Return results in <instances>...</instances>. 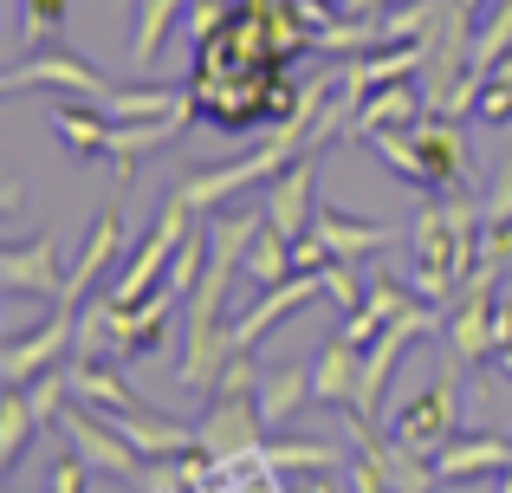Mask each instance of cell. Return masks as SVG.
Returning a JSON list of instances; mask_svg holds the SVG:
<instances>
[{
  "mask_svg": "<svg viewBox=\"0 0 512 493\" xmlns=\"http://www.w3.org/2000/svg\"><path fill=\"white\" fill-rule=\"evenodd\" d=\"M182 7H188V0H137V39H130L137 72H150V65H156V52H163V39L175 33Z\"/></svg>",
  "mask_w": 512,
  "mask_h": 493,
  "instance_id": "484cf974",
  "label": "cell"
},
{
  "mask_svg": "<svg viewBox=\"0 0 512 493\" xmlns=\"http://www.w3.org/2000/svg\"><path fill=\"white\" fill-rule=\"evenodd\" d=\"M409 305H415V299H409V292H402V279L376 273V279H370V299H363L357 312L344 318V331H350V338H357V344H370L376 331H383V325H389V318H396V312H409Z\"/></svg>",
  "mask_w": 512,
  "mask_h": 493,
  "instance_id": "cb8c5ba5",
  "label": "cell"
},
{
  "mask_svg": "<svg viewBox=\"0 0 512 493\" xmlns=\"http://www.w3.org/2000/svg\"><path fill=\"white\" fill-rule=\"evenodd\" d=\"M493 286H500V279H487V273H467V305L461 312L448 318V344H454V364L461 370H480L493 357Z\"/></svg>",
  "mask_w": 512,
  "mask_h": 493,
  "instance_id": "7c38bea8",
  "label": "cell"
},
{
  "mask_svg": "<svg viewBox=\"0 0 512 493\" xmlns=\"http://www.w3.org/2000/svg\"><path fill=\"white\" fill-rule=\"evenodd\" d=\"M428 65V39H402V46H376V52H357V59L344 65V85L357 91V98H370V91L396 85V78H415Z\"/></svg>",
  "mask_w": 512,
  "mask_h": 493,
  "instance_id": "ac0fdd59",
  "label": "cell"
},
{
  "mask_svg": "<svg viewBox=\"0 0 512 493\" xmlns=\"http://www.w3.org/2000/svg\"><path fill=\"white\" fill-rule=\"evenodd\" d=\"M487 78H506V85H512V52H506V59H500V65H493V72H487Z\"/></svg>",
  "mask_w": 512,
  "mask_h": 493,
  "instance_id": "b9f144b4",
  "label": "cell"
},
{
  "mask_svg": "<svg viewBox=\"0 0 512 493\" xmlns=\"http://www.w3.org/2000/svg\"><path fill=\"white\" fill-rule=\"evenodd\" d=\"M175 98H182V91H175V85H137V91H124V85H117L111 98L98 104V111H111L117 124H130V117H156V111H169Z\"/></svg>",
  "mask_w": 512,
  "mask_h": 493,
  "instance_id": "d6a6232c",
  "label": "cell"
},
{
  "mask_svg": "<svg viewBox=\"0 0 512 493\" xmlns=\"http://www.w3.org/2000/svg\"><path fill=\"white\" fill-rule=\"evenodd\" d=\"M72 266H65V247L59 234H33V241H13L0 253V286L7 299H59Z\"/></svg>",
  "mask_w": 512,
  "mask_h": 493,
  "instance_id": "ba28073f",
  "label": "cell"
},
{
  "mask_svg": "<svg viewBox=\"0 0 512 493\" xmlns=\"http://www.w3.org/2000/svg\"><path fill=\"white\" fill-rule=\"evenodd\" d=\"M493 493H512V468H506V474H500V487H493Z\"/></svg>",
  "mask_w": 512,
  "mask_h": 493,
  "instance_id": "ee69618b",
  "label": "cell"
},
{
  "mask_svg": "<svg viewBox=\"0 0 512 493\" xmlns=\"http://www.w3.org/2000/svg\"><path fill=\"white\" fill-rule=\"evenodd\" d=\"M422 111H428V91H415V78H396V85L370 91V98L357 104V117H350L344 137H357V143H363L370 130H409Z\"/></svg>",
  "mask_w": 512,
  "mask_h": 493,
  "instance_id": "d6986e66",
  "label": "cell"
},
{
  "mask_svg": "<svg viewBox=\"0 0 512 493\" xmlns=\"http://www.w3.org/2000/svg\"><path fill=\"white\" fill-rule=\"evenodd\" d=\"M363 143H370V150L383 156V163L396 169V176L409 182V189H428V169H422V150H415V137H409V130H370V137H363Z\"/></svg>",
  "mask_w": 512,
  "mask_h": 493,
  "instance_id": "f546056e",
  "label": "cell"
},
{
  "mask_svg": "<svg viewBox=\"0 0 512 493\" xmlns=\"http://www.w3.org/2000/svg\"><path fill=\"white\" fill-rule=\"evenodd\" d=\"M493 364H500V377L512 383V351H500V357H493Z\"/></svg>",
  "mask_w": 512,
  "mask_h": 493,
  "instance_id": "7bdbcfd3",
  "label": "cell"
},
{
  "mask_svg": "<svg viewBox=\"0 0 512 493\" xmlns=\"http://www.w3.org/2000/svg\"><path fill=\"white\" fill-rule=\"evenodd\" d=\"M59 435H65V442H72L98 474H124V481H137V474H143V448L130 442V435L117 429L111 416H98L91 403L65 409V416H59Z\"/></svg>",
  "mask_w": 512,
  "mask_h": 493,
  "instance_id": "52a82bcc",
  "label": "cell"
},
{
  "mask_svg": "<svg viewBox=\"0 0 512 493\" xmlns=\"http://www.w3.org/2000/svg\"><path fill=\"white\" fill-rule=\"evenodd\" d=\"M260 215L273 221L286 241H305V234H312V215H318V156H292V163L266 182Z\"/></svg>",
  "mask_w": 512,
  "mask_h": 493,
  "instance_id": "30bf717a",
  "label": "cell"
},
{
  "mask_svg": "<svg viewBox=\"0 0 512 493\" xmlns=\"http://www.w3.org/2000/svg\"><path fill=\"white\" fill-rule=\"evenodd\" d=\"M454 422H461V364H454L441 383H428L422 396H409V403L396 409V429L389 435H396L402 448H415V455L435 461L441 448L454 442Z\"/></svg>",
  "mask_w": 512,
  "mask_h": 493,
  "instance_id": "5b68a950",
  "label": "cell"
},
{
  "mask_svg": "<svg viewBox=\"0 0 512 493\" xmlns=\"http://www.w3.org/2000/svg\"><path fill=\"white\" fill-rule=\"evenodd\" d=\"M65 20H72V0H26V39L33 46L65 39Z\"/></svg>",
  "mask_w": 512,
  "mask_h": 493,
  "instance_id": "836d02e7",
  "label": "cell"
},
{
  "mask_svg": "<svg viewBox=\"0 0 512 493\" xmlns=\"http://www.w3.org/2000/svg\"><path fill=\"white\" fill-rule=\"evenodd\" d=\"M195 124H201V111H195V98H188V85H182V98H175L169 111L117 124L111 130V176H117V189H130V182H137V163L150 150H163V143H175L182 130H195Z\"/></svg>",
  "mask_w": 512,
  "mask_h": 493,
  "instance_id": "8992f818",
  "label": "cell"
},
{
  "mask_svg": "<svg viewBox=\"0 0 512 493\" xmlns=\"http://www.w3.org/2000/svg\"><path fill=\"white\" fill-rule=\"evenodd\" d=\"M312 234L338 253V260H370V253H383L389 241H402V228H389V221H357V215H344V208H331V202H318Z\"/></svg>",
  "mask_w": 512,
  "mask_h": 493,
  "instance_id": "e0dca14e",
  "label": "cell"
},
{
  "mask_svg": "<svg viewBox=\"0 0 512 493\" xmlns=\"http://www.w3.org/2000/svg\"><path fill=\"white\" fill-rule=\"evenodd\" d=\"M312 299H325V273H292V279H279V286H260V299L234 318V344H247V351H253L279 318L299 312V305H312Z\"/></svg>",
  "mask_w": 512,
  "mask_h": 493,
  "instance_id": "5bb4252c",
  "label": "cell"
},
{
  "mask_svg": "<svg viewBox=\"0 0 512 493\" xmlns=\"http://www.w3.org/2000/svg\"><path fill=\"white\" fill-rule=\"evenodd\" d=\"M286 493H331L325 474H299V481H286Z\"/></svg>",
  "mask_w": 512,
  "mask_h": 493,
  "instance_id": "60d3db41",
  "label": "cell"
},
{
  "mask_svg": "<svg viewBox=\"0 0 512 493\" xmlns=\"http://www.w3.org/2000/svg\"><path fill=\"white\" fill-rule=\"evenodd\" d=\"M331 7H338V13H344V0H331Z\"/></svg>",
  "mask_w": 512,
  "mask_h": 493,
  "instance_id": "f6af8a7d",
  "label": "cell"
},
{
  "mask_svg": "<svg viewBox=\"0 0 512 493\" xmlns=\"http://www.w3.org/2000/svg\"><path fill=\"white\" fill-rule=\"evenodd\" d=\"M52 130L65 137V150H72V156H111L117 117L111 111H85V104H52Z\"/></svg>",
  "mask_w": 512,
  "mask_h": 493,
  "instance_id": "603a6c76",
  "label": "cell"
},
{
  "mask_svg": "<svg viewBox=\"0 0 512 493\" xmlns=\"http://www.w3.org/2000/svg\"><path fill=\"white\" fill-rule=\"evenodd\" d=\"M260 429H266V416L253 396L214 390V409L195 435H201V455H247V448H260Z\"/></svg>",
  "mask_w": 512,
  "mask_h": 493,
  "instance_id": "2e32d148",
  "label": "cell"
},
{
  "mask_svg": "<svg viewBox=\"0 0 512 493\" xmlns=\"http://www.w3.org/2000/svg\"><path fill=\"white\" fill-rule=\"evenodd\" d=\"M227 20H234V0H188V26H182V33L201 46V39H214Z\"/></svg>",
  "mask_w": 512,
  "mask_h": 493,
  "instance_id": "d590c367",
  "label": "cell"
},
{
  "mask_svg": "<svg viewBox=\"0 0 512 493\" xmlns=\"http://www.w3.org/2000/svg\"><path fill=\"white\" fill-rule=\"evenodd\" d=\"M292 156H305V150H299V143H292L286 130L273 124V137H266L253 156H240V163H214V169H188V176L175 182V195H182V202L195 208L201 221H208L214 208H227L240 189H266V182H273L279 169L292 163Z\"/></svg>",
  "mask_w": 512,
  "mask_h": 493,
  "instance_id": "6da1fadb",
  "label": "cell"
},
{
  "mask_svg": "<svg viewBox=\"0 0 512 493\" xmlns=\"http://www.w3.org/2000/svg\"><path fill=\"white\" fill-rule=\"evenodd\" d=\"M441 13H448V0H396V7H383L376 20H383V46H402V39H435Z\"/></svg>",
  "mask_w": 512,
  "mask_h": 493,
  "instance_id": "83f0119b",
  "label": "cell"
},
{
  "mask_svg": "<svg viewBox=\"0 0 512 493\" xmlns=\"http://www.w3.org/2000/svg\"><path fill=\"white\" fill-rule=\"evenodd\" d=\"M201 266H208V221H201V228H195V234L182 241V253L169 260V273H163V292H169V299H182V305H188V292H195Z\"/></svg>",
  "mask_w": 512,
  "mask_h": 493,
  "instance_id": "1f68e13d",
  "label": "cell"
},
{
  "mask_svg": "<svg viewBox=\"0 0 512 493\" xmlns=\"http://www.w3.org/2000/svg\"><path fill=\"white\" fill-rule=\"evenodd\" d=\"M512 351V305H493V357Z\"/></svg>",
  "mask_w": 512,
  "mask_h": 493,
  "instance_id": "ab89813d",
  "label": "cell"
},
{
  "mask_svg": "<svg viewBox=\"0 0 512 493\" xmlns=\"http://www.w3.org/2000/svg\"><path fill=\"white\" fill-rule=\"evenodd\" d=\"M85 481H91V461L78 455L72 442L52 455V481H46V493H85Z\"/></svg>",
  "mask_w": 512,
  "mask_h": 493,
  "instance_id": "8d00e7d4",
  "label": "cell"
},
{
  "mask_svg": "<svg viewBox=\"0 0 512 493\" xmlns=\"http://www.w3.org/2000/svg\"><path fill=\"white\" fill-rule=\"evenodd\" d=\"M72 338H78V312L72 305H52L39 331L0 344V383H33L39 370H52L65 351H72Z\"/></svg>",
  "mask_w": 512,
  "mask_h": 493,
  "instance_id": "9c48e42d",
  "label": "cell"
},
{
  "mask_svg": "<svg viewBox=\"0 0 512 493\" xmlns=\"http://www.w3.org/2000/svg\"><path fill=\"white\" fill-rule=\"evenodd\" d=\"M253 403H260L266 429L292 422L305 403H312V364H273V370H260V390H253Z\"/></svg>",
  "mask_w": 512,
  "mask_h": 493,
  "instance_id": "7402d4cb",
  "label": "cell"
},
{
  "mask_svg": "<svg viewBox=\"0 0 512 493\" xmlns=\"http://www.w3.org/2000/svg\"><path fill=\"white\" fill-rule=\"evenodd\" d=\"M266 461L279 474H331L344 461V448L331 442H305V435H286V442H266Z\"/></svg>",
  "mask_w": 512,
  "mask_h": 493,
  "instance_id": "f1b7e54d",
  "label": "cell"
},
{
  "mask_svg": "<svg viewBox=\"0 0 512 493\" xmlns=\"http://www.w3.org/2000/svg\"><path fill=\"white\" fill-rule=\"evenodd\" d=\"M0 416H7V429H0V468H20L26 461V442H33V429H39V416H33V403H26V390L20 383H7L0 390Z\"/></svg>",
  "mask_w": 512,
  "mask_h": 493,
  "instance_id": "4316f807",
  "label": "cell"
},
{
  "mask_svg": "<svg viewBox=\"0 0 512 493\" xmlns=\"http://www.w3.org/2000/svg\"><path fill=\"white\" fill-rule=\"evenodd\" d=\"M117 253H124V215H117V208H104V215L91 221V234H85V253L72 260V279H65V292L52 305H72V312H78V305L98 292V279L117 266Z\"/></svg>",
  "mask_w": 512,
  "mask_h": 493,
  "instance_id": "9a60e30c",
  "label": "cell"
},
{
  "mask_svg": "<svg viewBox=\"0 0 512 493\" xmlns=\"http://www.w3.org/2000/svg\"><path fill=\"white\" fill-rule=\"evenodd\" d=\"M240 273L253 279V286H279V279H292L299 266H292V241L273 228V221H260L247 241V260H240Z\"/></svg>",
  "mask_w": 512,
  "mask_h": 493,
  "instance_id": "d4e9b609",
  "label": "cell"
},
{
  "mask_svg": "<svg viewBox=\"0 0 512 493\" xmlns=\"http://www.w3.org/2000/svg\"><path fill=\"white\" fill-rule=\"evenodd\" d=\"M409 137H415V150H422L428 189H454V182H467L474 156H467V130H461V117H448V111H435V104H428V111L409 124Z\"/></svg>",
  "mask_w": 512,
  "mask_h": 493,
  "instance_id": "8fae6325",
  "label": "cell"
},
{
  "mask_svg": "<svg viewBox=\"0 0 512 493\" xmlns=\"http://www.w3.org/2000/svg\"><path fill=\"white\" fill-rule=\"evenodd\" d=\"M435 325H441L435 305L415 299L409 312H396L370 344H363V377H357V396H350V409H357V416H370V422H376V409H383V390H389V377H396V364L415 351V338H428Z\"/></svg>",
  "mask_w": 512,
  "mask_h": 493,
  "instance_id": "3957f363",
  "label": "cell"
},
{
  "mask_svg": "<svg viewBox=\"0 0 512 493\" xmlns=\"http://www.w3.org/2000/svg\"><path fill=\"white\" fill-rule=\"evenodd\" d=\"M474 117H480L487 130L512 124V85H506V78H487V85H480V104H474Z\"/></svg>",
  "mask_w": 512,
  "mask_h": 493,
  "instance_id": "74e56055",
  "label": "cell"
},
{
  "mask_svg": "<svg viewBox=\"0 0 512 493\" xmlns=\"http://www.w3.org/2000/svg\"><path fill=\"white\" fill-rule=\"evenodd\" d=\"M357 377H363V344L338 331V338L318 351L312 364V403H331V409H350V396H357Z\"/></svg>",
  "mask_w": 512,
  "mask_h": 493,
  "instance_id": "ffe728a7",
  "label": "cell"
},
{
  "mask_svg": "<svg viewBox=\"0 0 512 493\" xmlns=\"http://www.w3.org/2000/svg\"><path fill=\"white\" fill-rule=\"evenodd\" d=\"M201 228V215L182 202V195L169 189V202L156 208V221H150V234L137 241V253H130V266L117 273V286H111V299L117 305H137V299H150V286H163V273H169V260L182 253V241Z\"/></svg>",
  "mask_w": 512,
  "mask_h": 493,
  "instance_id": "7a4b0ae2",
  "label": "cell"
},
{
  "mask_svg": "<svg viewBox=\"0 0 512 493\" xmlns=\"http://www.w3.org/2000/svg\"><path fill=\"white\" fill-rule=\"evenodd\" d=\"M325 299L338 305L344 318L357 312L363 299H370V292H363V279H357V260H331V266H325Z\"/></svg>",
  "mask_w": 512,
  "mask_h": 493,
  "instance_id": "e575fe53",
  "label": "cell"
},
{
  "mask_svg": "<svg viewBox=\"0 0 512 493\" xmlns=\"http://www.w3.org/2000/svg\"><path fill=\"white\" fill-rule=\"evenodd\" d=\"M350 493H396V481H389L370 455H357V461H350Z\"/></svg>",
  "mask_w": 512,
  "mask_h": 493,
  "instance_id": "f35d334b",
  "label": "cell"
},
{
  "mask_svg": "<svg viewBox=\"0 0 512 493\" xmlns=\"http://www.w3.org/2000/svg\"><path fill=\"white\" fill-rule=\"evenodd\" d=\"M111 364L117 357H72V396L91 403L98 416H130V409H143V403H137V390H130Z\"/></svg>",
  "mask_w": 512,
  "mask_h": 493,
  "instance_id": "44dd1931",
  "label": "cell"
},
{
  "mask_svg": "<svg viewBox=\"0 0 512 493\" xmlns=\"http://www.w3.org/2000/svg\"><path fill=\"white\" fill-rule=\"evenodd\" d=\"M39 85H46V91H72V98H91V104H104V98L117 91L111 78L98 72V65L78 59V52H65L59 39H52V46H33L7 78H0V91H7V98H20V91H39Z\"/></svg>",
  "mask_w": 512,
  "mask_h": 493,
  "instance_id": "277c9868",
  "label": "cell"
},
{
  "mask_svg": "<svg viewBox=\"0 0 512 493\" xmlns=\"http://www.w3.org/2000/svg\"><path fill=\"white\" fill-rule=\"evenodd\" d=\"M506 52H512V0H500V7L480 20V39H474V78L480 85H487V72L506 59Z\"/></svg>",
  "mask_w": 512,
  "mask_h": 493,
  "instance_id": "4dcf8cb0",
  "label": "cell"
},
{
  "mask_svg": "<svg viewBox=\"0 0 512 493\" xmlns=\"http://www.w3.org/2000/svg\"><path fill=\"white\" fill-rule=\"evenodd\" d=\"M512 468V435L500 429H474V435H454L448 448L435 455V474L441 487H467V481H500V474Z\"/></svg>",
  "mask_w": 512,
  "mask_h": 493,
  "instance_id": "4fadbf2b",
  "label": "cell"
}]
</instances>
